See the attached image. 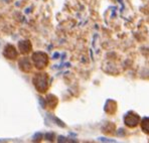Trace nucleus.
Here are the masks:
<instances>
[{"mask_svg": "<svg viewBox=\"0 0 149 143\" xmlns=\"http://www.w3.org/2000/svg\"><path fill=\"white\" fill-rule=\"evenodd\" d=\"M3 57L9 61H16L18 59V50L12 45H7L3 50Z\"/></svg>", "mask_w": 149, "mask_h": 143, "instance_id": "nucleus-3", "label": "nucleus"}, {"mask_svg": "<svg viewBox=\"0 0 149 143\" xmlns=\"http://www.w3.org/2000/svg\"><path fill=\"white\" fill-rule=\"evenodd\" d=\"M31 43H30L29 40H21L18 43V50L20 54H26L28 52H31Z\"/></svg>", "mask_w": 149, "mask_h": 143, "instance_id": "nucleus-4", "label": "nucleus"}, {"mask_svg": "<svg viewBox=\"0 0 149 143\" xmlns=\"http://www.w3.org/2000/svg\"><path fill=\"white\" fill-rule=\"evenodd\" d=\"M31 61L36 69L42 70V69H45V68H47V63H49V57H47L45 52H37L32 54Z\"/></svg>", "mask_w": 149, "mask_h": 143, "instance_id": "nucleus-1", "label": "nucleus"}, {"mask_svg": "<svg viewBox=\"0 0 149 143\" xmlns=\"http://www.w3.org/2000/svg\"><path fill=\"white\" fill-rule=\"evenodd\" d=\"M18 66H19V69L24 73H29L32 69V65L30 63V61L27 58H23L21 60H19Z\"/></svg>", "mask_w": 149, "mask_h": 143, "instance_id": "nucleus-5", "label": "nucleus"}, {"mask_svg": "<svg viewBox=\"0 0 149 143\" xmlns=\"http://www.w3.org/2000/svg\"><path fill=\"white\" fill-rule=\"evenodd\" d=\"M33 84L37 91L45 93L49 88V77L47 74H37L33 79Z\"/></svg>", "mask_w": 149, "mask_h": 143, "instance_id": "nucleus-2", "label": "nucleus"}]
</instances>
